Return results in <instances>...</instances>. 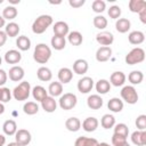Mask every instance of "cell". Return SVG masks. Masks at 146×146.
<instances>
[{"label":"cell","mask_w":146,"mask_h":146,"mask_svg":"<svg viewBox=\"0 0 146 146\" xmlns=\"http://www.w3.org/2000/svg\"><path fill=\"white\" fill-rule=\"evenodd\" d=\"M51 57V49L46 43H38L34 48L33 59L39 64H46Z\"/></svg>","instance_id":"cell-1"},{"label":"cell","mask_w":146,"mask_h":146,"mask_svg":"<svg viewBox=\"0 0 146 146\" xmlns=\"http://www.w3.org/2000/svg\"><path fill=\"white\" fill-rule=\"evenodd\" d=\"M52 17L50 15H40L35 18L32 24V31L35 34H42L47 31V29L52 24Z\"/></svg>","instance_id":"cell-2"},{"label":"cell","mask_w":146,"mask_h":146,"mask_svg":"<svg viewBox=\"0 0 146 146\" xmlns=\"http://www.w3.org/2000/svg\"><path fill=\"white\" fill-rule=\"evenodd\" d=\"M13 92V97L18 100V102H23L26 100L31 94V84L27 81H22L18 86H16L14 88Z\"/></svg>","instance_id":"cell-3"},{"label":"cell","mask_w":146,"mask_h":146,"mask_svg":"<svg viewBox=\"0 0 146 146\" xmlns=\"http://www.w3.org/2000/svg\"><path fill=\"white\" fill-rule=\"evenodd\" d=\"M145 59V50L140 47H136L133 49H131L127 55H125V63L128 65H136L139 64L141 62H144Z\"/></svg>","instance_id":"cell-4"},{"label":"cell","mask_w":146,"mask_h":146,"mask_svg":"<svg viewBox=\"0 0 146 146\" xmlns=\"http://www.w3.org/2000/svg\"><path fill=\"white\" fill-rule=\"evenodd\" d=\"M120 95H121V98L130 105H133L138 102V92L133 86H124Z\"/></svg>","instance_id":"cell-5"},{"label":"cell","mask_w":146,"mask_h":146,"mask_svg":"<svg viewBox=\"0 0 146 146\" xmlns=\"http://www.w3.org/2000/svg\"><path fill=\"white\" fill-rule=\"evenodd\" d=\"M58 103H59V107L62 110L70 111V110H72V108L75 107V105L78 103V98H76V96L74 94L66 92V94H64V95L60 96Z\"/></svg>","instance_id":"cell-6"},{"label":"cell","mask_w":146,"mask_h":146,"mask_svg":"<svg viewBox=\"0 0 146 146\" xmlns=\"http://www.w3.org/2000/svg\"><path fill=\"white\" fill-rule=\"evenodd\" d=\"M32 140V136L31 132L26 129H18L15 133V141L17 144H19L21 146H26L31 143Z\"/></svg>","instance_id":"cell-7"},{"label":"cell","mask_w":146,"mask_h":146,"mask_svg":"<svg viewBox=\"0 0 146 146\" xmlns=\"http://www.w3.org/2000/svg\"><path fill=\"white\" fill-rule=\"evenodd\" d=\"M96 41L102 47H110L114 42V35L108 31H102L96 35Z\"/></svg>","instance_id":"cell-8"},{"label":"cell","mask_w":146,"mask_h":146,"mask_svg":"<svg viewBox=\"0 0 146 146\" xmlns=\"http://www.w3.org/2000/svg\"><path fill=\"white\" fill-rule=\"evenodd\" d=\"M76 87L81 94H88L94 88V80L90 76H83L78 81Z\"/></svg>","instance_id":"cell-9"},{"label":"cell","mask_w":146,"mask_h":146,"mask_svg":"<svg viewBox=\"0 0 146 146\" xmlns=\"http://www.w3.org/2000/svg\"><path fill=\"white\" fill-rule=\"evenodd\" d=\"M52 31H54V35H59V36L65 38L70 33V27H68V24L66 22L59 21V22H56L54 24Z\"/></svg>","instance_id":"cell-10"},{"label":"cell","mask_w":146,"mask_h":146,"mask_svg":"<svg viewBox=\"0 0 146 146\" xmlns=\"http://www.w3.org/2000/svg\"><path fill=\"white\" fill-rule=\"evenodd\" d=\"M7 74H8L9 79H10L11 81L18 82V81L23 80V78H24V75H25V72H24V68H23L22 66L15 65V66H13V67L9 70V72H8Z\"/></svg>","instance_id":"cell-11"},{"label":"cell","mask_w":146,"mask_h":146,"mask_svg":"<svg viewBox=\"0 0 146 146\" xmlns=\"http://www.w3.org/2000/svg\"><path fill=\"white\" fill-rule=\"evenodd\" d=\"M112 57V49L111 47H99L96 51V60L99 63L107 62Z\"/></svg>","instance_id":"cell-12"},{"label":"cell","mask_w":146,"mask_h":146,"mask_svg":"<svg viewBox=\"0 0 146 146\" xmlns=\"http://www.w3.org/2000/svg\"><path fill=\"white\" fill-rule=\"evenodd\" d=\"M125 79H127V76L123 72L115 71L110 76V83H111V86H114V87H121L124 84Z\"/></svg>","instance_id":"cell-13"},{"label":"cell","mask_w":146,"mask_h":146,"mask_svg":"<svg viewBox=\"0 0 146 146\" xmlns=\"http://www.w3.org/2000/svg\"><path fill=\"white\" fill-rule=\"evenodd\" d=\"M89 68V65H88V62L86 59H82V58H79L76 59L74 63H73V72L75 74H79V75H83L87 73Z\"/></svg>","instance_id":"cell-14"},{"label":"cell","mask_w":146,"mask_h":146,"mask_svg":"<svg viewBox=\"0 0 146 146\" xmlns=\"http://www.w3.org/2000/svg\"><path fill=\"white\" fill-rule=\"evenodd\" d=\"M22 59V54L16 49H10L5 54V62L7 64H17Z\"/></svg>","instance_id":"cell-15"},{"label":"cell","mask_w":146,"mask_h":146,"mask_svg":"<svg viewBox=\"0 0 146 146\" xmlns=\"http://www.w3.org/2000/svg\"><path fill=\"white\" fill-rule=\"evenodd\" d=\"M131 141L136 146H144L146 144V131L136 130L131 133Z\"/></svg>","instance_id":"cell-16"},{"label":"cell","mask_w":146,"mask_h":146,"mask_svg":"<svg viewBox=\"0 0 146 146\" xmlns=\"http://www.w3.org/2000/svg\"><path fill=\"white\" fill-rule=\"evenodd\" d=\"M57 75H58L59 82L62 84L63 83L66 84V83L71 82V80L73 79V71L71 68H68V67H62V68H59Z\"/></svg>","instance_id":"cell-17"},{"label":"cell","mask_w":146,"mask_h":146,"mask_svg":"<svg viewBox=\"0 0 146 146\" xmlns=\"http://www.w3.org/2000/svg\"><path fill=\"white\" fill-rule=\"evenodd\" d=\"M98 124H99V122H98V120L96 117L89 116V117H87V119L83 120V122H82V129L84 131H87V132H92V131H95L98 128Z\"/></svg>","instance_id":"cell-18"},{"label":"cell","mask_w":146,"mask_h":146,"mask_svg":"<svg viewBox=\"0 0 146 146\" xmlns=\"http://www.w3.org/2000/svg\"><path fill=\"white\" fill-rule=\"evenodd\" d=\"M41 107L44 110V112H47V113H52V112L56 111L57 103H56V100H55L54 97L47 96V97L41 102Z\"/></svg>","instance_id":"cell-19"},{"label":"cell","mask_w":146,"mask_h":146,"mask_svg":"<svg viewBox=\"0 0 146 146\" xmlns=\"http://www.w3.org/2000/svg\"><path fill=\"white\" fill-rule=\"evenodd\" d=\"M104 102L99 95H90L87 99V105L91 110H99L103 106Z\"/></svg>","instance_id":"cell-20"},{"label":"cell","mask_w":146,"mask_h":146,"mask_svg":"<svg viewBox=\"0 0 146 146\" xmlns=\"http://www.w3.org/2000/svg\"><path fill=\"white\" fill-rule=\"evenodd\" d=\"M128 40L131 44L133 46H138L140 43H143L145 41V34L141 31H132L129 33L128 35Z\"/></svg>","instance_id":"cell-21"},{"label":"cell","mask_w":146,"mask_h":146,"mask_svg":"<svg viewBox=\"0 0 146 146\" xmlns=\"http://www.w3.org/2000/svg\"><path fill=\"white\" fill-rule=\"evenodd\" d=\"M36 76H38V79H39L40 81H42V82H48V81H50V80L52 79V73H51L50 68H48V67H46V66H41V67H39L38 71H36Z\"/></svg>","instance_id":"cell-22"},{"label":"cell","mask_w":146,"mask_h":146,"mask_svg":"<svg viewBox=\"0 0 146 146\" xmlns=\"http://www.w3.org/2000/svg\"><path fill=\"white\" fill-rule=\"evenodd\" d=\"M107 107L110 111L114 112V113H119L123 110V100H121L117 97H113L108 100L107 103Z\"/></svg>","instance_id":"cell-23"},{"label":"cell","mask_w":146,"mask_h":146,"mask_svg":"<svg viewBox=\"0 0 146 146\" xmlns=\"http://www.w3.org/2000/svg\"><path fill=\"white\" fill-rule=\"evenodd\" d=\"M65 128L68 130V131H72V132H76L80 130L81 128V121L75 117V116H72V117H68L66 121H65Z\"/></svg>","instance_id":"cell-24"},{"label":"cell","mask_w":146,"mask_h":146,"mask_svg":"<svg viewBox=\"0 0 146 146\" xmlns=\"http://www.w3.org/2000/svg\"><path fill=\"white\" fill-rule=\"evenodd\" d=\"M95 88H96V91H97L98 94L105 95V94H107V92L111 90V83H110V81L106 80V79H100V80H98V81L96 82Z\"/></svg>","instance_id":"cell-25"},{"label":"cell","mask_w":146,"mask_h":146,"mask_svg":"<svg viewBox=\"0 0 146 146\" xmlns=\"http://www.w3.org/2000/svg\"><path fill=\"white\" fill-rule=\"evenodd\" d=\"M32 96L36 102H42L47 96H48V91L42 87V86H35L32 90Z\"/></svg>","instance_id":"cell-26"},{"label":"cell","mask_w":146,"mask_h":146,"mask_svg":"<svg viewBox=\"0 0 146 146\" xmlns=\"http://www.w3.org/2000/svg\"><path fill=\"white\" fill-rule=\"evenodd\" d=\"M131 27V23L128 18H119L115 23V29L120 33H127Z\"/></svg>","instance_id":"cell-27"},{"label":"cell","mask_w":146,"mask_h":146,"mask_svg":"<svg viewBox=\"0 0 146 146\" xmlns=\"http://www.w3.org/2000/svg\"><path fill=\"white\" fill-rule=\"evenodd\" d=\"M48 92L51 97H57V96H62L63 94V84L58 81H54L49 84L48 87Z\"/></svg>","instance_id":"cell-28"},{"label":"cell","mask_w":146,"mask_h":146,"mask_svg":"<svg viewBox=\"0 0 146 146\" xmlns=\"http://www.w3.org/2000/svg\"><path fill=\"white\" fill-rule=\"evenodd\" d=\"M2 130H3L5 135H7V136H15V133L17 131V124L14 120H7L2 124Z\"/></svg>","instance_id":"cell-29"},{"label":"cell","mask_w":146,"mask_h":146,"mask_svg":"<svg viewBox=\"0 0 146 146\" xmlns=\"http://www.w3.org/2000/svg\"><path fill=\"white\" fill-rule=\"evenodd\" d=\"M129 10L131 13H139L144 8H146V1L145 0H130L128 3Z\"/></svg>","instance_id":"cell-30"},{"label":"cell","mask_w":146,"mask_h":146,"mask_svg":"<svg viewBox=\"0 0 146 146\" xmlns=\"http://www.w3.org/2000/svg\"><path fill=\"white\" fill-rule=\"evenodd\" d=\"M19 31H21V27H19V25H18L17 23H15V22L8 23V24L6 25V27H5V32H6L7 36H9V38H15V36H17L18 33H19Z\"/></svg>","instance_id":"cell-31"},{"label":"cell","mask_w":146,"mask_h":146,"mask_svg":"<svg viewBox=\"0 0 146 146\" xmlns=\"http://www.w3.org/2000/svg\"><path fill=\"white\" fill-rule=\"evenodd\" d=\"M98 141L97 139L95 138H90V137H78L75 143H74V146H97Z\"/></svg>","instance_id":"cell-32"},{"label":"cell","mask_w":146,"mask_h":146,"mask_svg":"<svg viewBox=\"0 0 146 146\" xmlns=\"http://www.w3.org/2000/svg\"><path fill=\"white\" fill-rule=\"evenodd\" d=\"M67 40L72 46H80L83 41V36L79 31H72L67 34Z\"/></svg>","instance_id":"cell-33"},{"label":"cell","mask_w":146,"mask_h":146,"mask_svg":"<svg viewBox=\"0 0 146 146\" xmlns=\"http://www.w3.org/2000/svg\"><path fill=\"white\" fill-rule=\"evenodd\" d=\"M16 46H17V48L19 50L26 51V50H29L31 48V40L26 35H21L16 40Z\"/></svg>","instance_id":"cell-34"},{"label":"cell","mask_w":146,"mask_h":146,"mask_svg":"<svg viewBox=\"0 0 146 146\" xmlns=\"http://www.w3.org/2000/svg\"><path fill=\"white\" fill-rule=\"evenodd\" d=\"M51 47L55 50H63L66 46V40L64 36H59V35H54L50 40Z\"/></svg>","instance_id":"cell-35"},{"label":"cell","mask_w":146,"mask_h":146,"mask_svg":"<svg viewBox=\"0 0 146 146\" xmlns=\"http://www.w3.org/2000/svg\"><path fill=\"white\" fill-rule=\"evenodd\" d=\"M100 124L104 129H111L115 125V117L112 114H104L100 119Z\"/></svg>","instance_id":"cell-36"},{"label":"cell","mask_w":146,"mask_h":146,"mask_svg":"<svg viewBox=\"0 0 146 146\" xmlns=\"http://www.w3.org/2000/svg\"><path fill=\"white\" fill-rule=\"evenodd\" d=\"M18 11L16 9L15 6H7L3 10H2V17L5 19H8V21H13L16 18Z\"/></svg>","instance_id":"cell-37"},{"label":"cell","mask_w":146,"mask_h":146,"mask_svg":"<svg viewBox=\"0 0 146 146\" xmlns=\"http://www.w3.org/2000/svg\"><path fill=\"white\" fill-rule=\"evenodd\" d=\"M128 80L131 84H139L144 80V74L141 71H132L128 75Z\"/></svg>","instance_id":"cell-38"},{"label":"cell","mask_w":146,"mask_h":146,"mask_svg":"<svg viewBox=\"0 0 146 146\" xmlns=\"http://www.w3.org/2000/svg\"><path fill=\"white\" fill-rule=\"evenodd\" d=\"M23 111L27 115H34L39 112V105L35 102H27L23 106Z\"/></svg>","instance_id":"cell-39"},{"label":"cell","mask_w":146,"mask_h":146,"mask_svg":"<svg viewBox=\"0 0 146 146\" xmlns=\"http://www.w3.org/2000/svg\"><path fill=\"white\" fill-rule=\"evenodd\" d=\"M94 26L98 30H104L107 26V19L102 15H97L94 17Z\"/></svg>","instance_id":"cell-40"},{"label":"cell","mask_w":146,"mask_h":146,"mask_svg":"<svg viewBox=\"0 0 146 146\" xmlns=\"http://www.w3.org/2000/svg\"><path fill=\"white\" fill-rule=\"evenodd\" d=\"M114 133L123 136V137H128L129 135V128L125 123H117L114 125Z\"/></svg>","instance_id":"cell-41"},{"label":"cell","mask_w":146,"mask_h":146,"mask_svg":"<svg viewBox=\"0 0 146 146\" xmlns=\"http://www.w3.org/2000/svg\"><path fill=\"white\" fill-rule=\"evenodd\" d=\"M91 8H92V10L95 13L100 14L106 9V2L103 1V0H95L92 2V5H91Z\"/></svg>","instance_id":"cell-42"},{"label":"cell","mask_w":146,"mask_h":146,"mask_svg":"<svg viewBox=\"0 0 146 146\" xmlns=\"http://www.w3.org/2000/svg\"><path fill=\"white\" fill-rule=\"evenodd\" d=\"M11 91L9 90V88H6V87H2L1 88V92H0V103H8L10 99H11Z\"/></svg>","instance_id":"cell-43"},{"label":"cell","mask_w":146,"mask_h":146,"mask_svg":"<svg viewBox=\"0 0 146 146\" xmlns=\"http://www.w3.org/2000/svg\"><path fill=\"white\" fill-rule=\"evenodd\" d=\"M107 13H108V16H110L111 18H113V19H119L120 16H121L122 10H121V8H120L119 6L114 5V6L110 7V9L107 10Z\"/></svg>","instance_id":"cell-44"},{"label":"cell","mask_w":146,"mask_h":146,"mask_svg":"<svg viewBox=\"0 0 146 146\" xmlns=\"http://www.w3.org/2000/svg\"><path fill=\"white\" fill-rule=\"evenodd\" d=\"M127 143H128L127 141V137H123V136L113 133V136H112V145L113 146H123Z\"/></svg>","instance_id":"cell-45"},{"label":"cell","mask_w":146,"mask_h":146,"mask_svg":"<svg viewBox=\"0 0 146 146\" xmlns=\"http://www.w3.org/2000/svg\"><path fill=\"white\" fill-rule=\"evenodd\" d=\"M136 127L138 130H145L146 129V115L140 114L136 119Z\"/></svg>","instance_id":"cell-46"},{"label":"cell","mask_w":146,"mask_h":146,"mask_svg":"<svg viewBox=\"0 0 146 146\" xmlns=\"http://www.w3.org/2000/svg\"><path fill=\"white\" fill-rule=\"evenodd\" d=\"M84 2H86L84 0H70L68 5L71 7H73V8H80V7H82L84 5Z\"/></svg>","instance_id":"cell-47"},{"label":"cell","mask_w":146,"mask_h":146,"mask_svg":"<svg viewBox=\"0 0 146 146\" xmlns=\"http://www.w3.org/2000/svg\"><path fill=\"white\" fill-rule=\"evenodd\" d=\"M7 79H8V74L6 73L5 70L0 68V87L5 86V83L7 82Z\"/></svg>","instance_id":"cell-48"},{"label":"cell","mask_w":146,"mask_h":146,"mask_svg":"<svg viewBox=\"0 0 146 146\" xmlns=\"http://www.w3.org/2000/svg\"><path fill=\"white\" fill-rule=\"evenodd\" d=\"M7 38H8V36H7L6 32L0 30V47H2V46L6 43V41H7Z\"/></svg>","instance_id":"cell-49"},{"label":"cell","mask_w":146,"mask_h":146,"mask_svg":"<svg viewBox=\"0 0 146 146\" xmlns=\"http://www.w3.org/2000/svg\"><path fill=\"white\" fill-rule=\"evenodd\" d=\"M138 15H139V19H140V22H141L143 24H146V8H144L141 11H139Z\"/></svg>","instance_id":"cell-50"},{"label":"cell","mask_w":146,"mask_h":146,"mask_svg":"<svg viewBox=\"0 0 146 146\" xmlns=\"http://www.w3.org/2000/svg\"><path fill=\"white\" fill-rule=\"evenodd\" d=\"M6 25V19L2 17V15H0V30H1V27H3Z\"/></svg>","instance_id":"cell-51"},{"label":"cell","mask_w":146,"mask_h":146,"mask_svg":"<svg viewBox=\"0 0 146 146\" xmlns=\"http://www.w3.org/2000/svg\"><path fill=\"white\" fill-rule=\"evenodd\" d=\"M6 144V137L0 133V146H3Z\"/></svg>","instance_id":"cell-52"},{"label":"cell","mask_w":146,"mask_h":146,"mask_svg":"<svg viewBox=\"0 0 146 146\" xmlns=\"http://www.w3.org/2000/svg\"><path fill=\"white\" fill-rule=\"evenodd\" d=\"M3 112H5V106H3L2 103H0V115L3 114Z\"/></svg>","instance_id":"cell-53"},{"label":"cell","mask_w":146,"mask_h":146,"mask_svg":"<svg viewBox=\"0 0 146 146\" xmlns=\"http://www.w3.org/2000/svg\"><path fill=\"white\" fill-rule=\"evenodd\" d=\"M7 146H21V145H19V144H17L16 141H13V143H9Z\"/></svg>","instance_id":"cell-54"},{"label":"cell","mask_w":146,"mask_h":146,"mask_svg":"<svg viewBox=\"0 0 146 146\" xmlns=\"http://www.w3.org/2000/svg\"><path fill=\"white\" fill-rule=\"evenodd\" d=\"M21 1L19 0H9V3H13V5H16V3H19Z\"/></svg>","instance_id":"cell-55"},{"label":"cell","mask_w":146,"mask_h":146,"mask_svg":"<svg viewBox=\"0 0 146 146\" xmlns=\"http://www.w3.org/2000/svg\"><path fill=\"white\" fill-rule=\"evenodd\" d=\"M97 146H111L110 144H107V143H98L97 144Z\"/></svg>","instance_id":"cell-56"},{"label":"cell","mask_w":146,"mask_h":146,"mask_svg":"<svg viewBox=\"0 0 146 146\" xmlns=\"http://www.w3.org/2000/svg\"><path fill=\"white\" fill-rule=\"evenodd\" d=\"M123 146H130V145H129V144H128V143H127V144H124V145H123Z\"/></svg>","instance_id":"cell-57"},{"label":"cell","mask_w":146,"mask_h":146,"mask_svg":"<svg viewBox=\"0 0 146 146\" xmlns=\"http://www.w3.org/2000/svg\"><path fill=\"white\" fill-rule=\"evenodd\" d=\"M1 63H2V59H1V57H0V65H1Z\"/></svg>","instance_id":"cell-58"},{"label":"cell","mask_w":146,"mask_h":146,"mask_svg":"<svg viewBox=\"0 0 146 146\" xmlns=\"http://www.w3.org/2000/svg\"><path fill=\"white\" fill-rule=\"evenodd\" d=\"M0 92H1V88H0Z\"/></svg>","instance_id":"cell-59"}]
</instances>
